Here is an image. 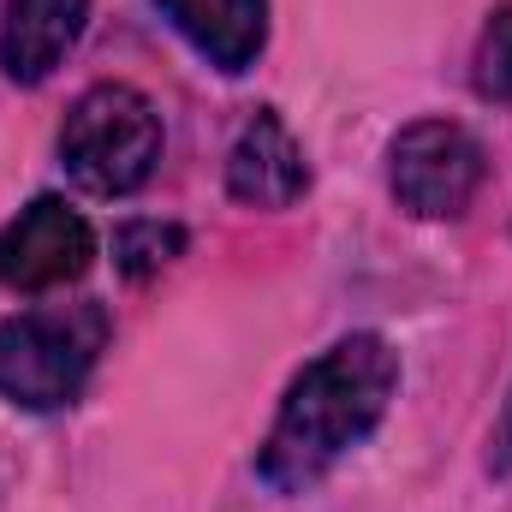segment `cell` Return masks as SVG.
Segmentation results:
<instances>
[{
    "instance_id": "cell-8",
    "label": "cell",
    "mask_w": 512,
    "mask_h": 512,
    "mask_svg": "<svg viewBox=\"0 0 512 512\" xmlns=\"http://www.w3.org/2000/svg\"><path fill=\"white\" fill-rule=\"evenodd\" d=\"M155 6L221 72H245L268 42V0H155Z\"/></svg>"
},
{
    "instance_id": "cell-11",
    "label": "cell",
    "mask_w": 512,
    "mask_h": 512,
    "mask_svg": "<svg viewBox=\"0 0 512 512\" xmlns=\"http://www.w3.org/2000/svg\"><path fill=\"white\" fill-rule=\"evenodd\" d=\"M489 465H495V471H512V399H507V411H501V429H495V453H489Z\"/></svg>"
},
{
    "instance_id": "cell-10",
    "label": "cell",
    "mask_w": 512,
    "mask_h": 512,
    "mask_svg": "<svg viewBox=\"0 0 512 512\" xmlns=\"http://www.w3.org/2000/svg\"><path fill=\"white\" fill-rule=\"evenodd\" d=\"M471 78L489 102H512V6H495L483 36H477V60H471Z\"/></svg>"
},
{
    "instance_id": "cell-2",
    "label": "cell",
    "mask_w": 512,
    "mask_h": 512,
    "mask_svg": "<svg viewBox=\"0 0 512 512\" xmlns=\"http://www.w3.org/2000/svg\"><path fill=\"white\" fill-rule=\"evenodd\" d=\"M108 352V310L102 304H48L0 322V399L24 411L72 405L96 358Z\"/></svg>"
},
{
    "instance_id": "cell-1",
    "label": "cell",
    "mask_w": 512,
    "mask_h": 512,
    "mask_svg": "<svg viewBox=\"0 0 512 512\" xmlns=\"http://www.w3.org/2000/svg\"><path fill=\"white\" fill-rule=\"evenodd\" d=\"M399 387V352L382 334H346L316 364L298 370L286 387L274 429L256 453V471L280 495L316 489L352 447L370 441V429L387 417V399Z\"/></svg>"
},
{
    "instance_id": "cell-3",
    "label": "cell",
    "mask_w": 512,
    "mask_h": 512,
    "mask_svg": "<svg viewBox=\"0 0 512 512\" xmlns=\"http://www.w3.org/2000/svg\"><path fill=\"white\" fill-rule=\"evenodd\" d=\"M60 161L90 197H131L161 161V114L131 84H96L60 126Z\"/></svg>"
},
{
    "instance_id": "cell-5",
    "label": "cell",
    "mask_w": 512,
    "mask_h": 512,
    "mask_svg": "<svg viewBox=\"0 0 512 512\" xmlns=\"http://www.w3.org/2000/svg\"><path fill=\"white\" fill-rule=\"evenodd\" d=\"M96 262V233L60 197H36L0 233V280L12 292H60Z\"/></svg>"
},
{
    "instance_id": "cell-9",
    "label": "cell",
    "mask_w": 512,
    "mask_h": 512,
    "mask_svg": "<svg viewBox=\"0 0 512 512\" xmlns=\"http://www.w3.org/2000/svg\"><path fill=\"white\" fill-rule=\"evenodd\" d=\"M179 251H185V233L173 221H126L114 233V262H120L126 280H149L155 268H167Z\"/></svg>"
},
{
    "instance_id": "cell-4",
    "label": "cell",
    "mask_w": 512,
    "mask_h": 512,
    "mask_svg": "<svg viewBox=\"0 0 512 512\" xmlns=\"http://www.w3.org/2000/svg\"><path fill=\"white\" fill-rule=\"evenodd\" d=\"M393 203L417 221H453L483 185V143L459 120H411L387 143Z\"/></svg>"
},
{
    "instance_id": "cell-7",
    "label": "cell",
    "mask_w": 512,
    "mask_h": 512,
    "mask_svg": "<svg viewBox=\"0 0 512 512\" xmlns=\"http://www.w3.org/2000/svg\"><path fill=\"white\" fill-rule=\"evenodd\" d=\"M90 0H6L0 18V66L12 84H42L72 42L84 36Z\"/></svg>"
},
{
    "instance_id": "cell-6",
    "label": "cell",
    "mask_w": 512,
    "mask_h": 512,
    "mask_svg": "<svg viewBox=\"0 0 512 512\" xmlns=\"http://www.w3.org/2000/svg\"><path fill=\"white\" fill-rule=\"evenodd\" d=\"M304 185H310V167H304L298 137L286 131L274 108H262L227 155V191L245 209H292L304 197Z\"/></svg>"
}]
</instances>
